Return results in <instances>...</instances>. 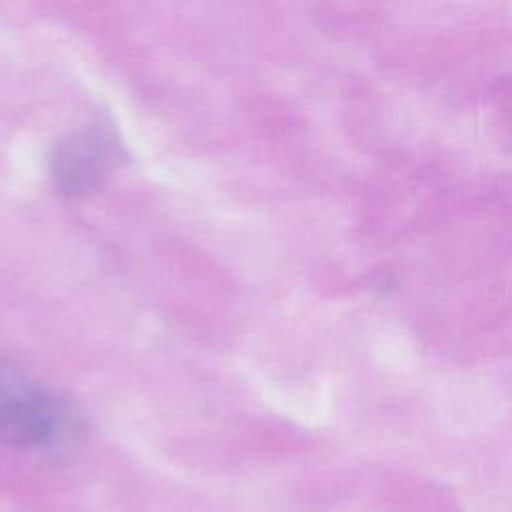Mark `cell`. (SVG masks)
Masks as SVG:
<instances>
[{"instance_id": "7a4b0ae2", "label": "cell", "mask_w": 512, "mask_h": 512, "mask_svg": "<svg viewBox=\"0 0 512 512\" xmlns=\"http://www.w3.org/2000/svg\"><path fill=\"white\" fill-rule=\"evenodd\" d=\"M124 160L120 140L112 130L94 126L64 140L52 158L58 188L70 196H82L98 188Z\"/></svg>"}, {"instance_id": "6da1fadb", "label": "cell", "mask_w": 512, "mask_h": 512, "mask_svg": "<svg viewBox=\"0 0 512 512\" xmlns=\"http://www.w3.org/2000/svg\"><path fill=\"white\" fill-rule=\"evenodd\" d=\"M68 426L66 406L34 380L0 368V444H54Z\"/></svg>"}]
</instances>
